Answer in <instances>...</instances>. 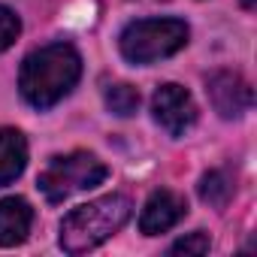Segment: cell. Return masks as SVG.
Here are the masks:
<instances>
[{
    "label": "cell",
    "instance_id": "9",
    "mask_svg": "<svg viewBox=\"0 0 257 257\" xmlns=\"http://www.w3.org/2000/svg\"><path fill=\"white\" fill-rule=\"evenodd\" d=\"M28 167V140L22 131L4 127L0 131V188L13 185Z\"/></svg>",
    "mask_w": 257,
    "mask_h": 257
},
{
    "label": "cell",
    "instance_id": "12",
    "mask_svg": "<svg viewBox=\"0 0 257 257\" xmlns=\"http://www.w3.org/2000/svg\"><path fill=\"white\" fill-rule=\"evenodd\" d=\"M22 34V22L10 7H0V55H4Z\"/></svg>",
    "mask_w": 257,
    "mask_h": 257
},
{
    "label": "cell",
    "instance_id": "13",
    "mask_svg": "<svg viewBox=\"0 0 257 257\" xmlns=\"http://www.w3.org/2000/svg\"><path fill=\"white\" fill-rule=\"evenodd\" d=\"M209 251V236L203 230L191 233V236H182L179 242H173L170 254H206Z\"/></svg>",
    "mask_w": 257,
    "mask_h": 257
},
{
    "label": "cell",
    "instance_id": "1",
    "mask_svg": "<svg viewBox=\"0 0 257 257\" xmlns=\"http://www.w3.org/2000/svg\"><path fill=\"white\" fill-rule=\"evenodd\" d=\"M82 76V58L70 43H52L31 52L19 73V91L34 109L61 103Z\"/></svg>",
    "mask_w": 257,
    "mask_h": 257
},
{
    "label": "cell",
    "instance_id": "6",
    "mask_svg": "<svg viewBox=\"0 0 257 257\" xmlns=\"http://www.w3.org/2000/svg\"><path fill=\"white\" fill-rule=\"evenodd\" d=\"M206 91H209V100L215 106V112L221 118H239L251 109L254 103V91L251 85L239 76V73H230V70H218L206 79Z\"/></svg>",
    "mask_w": 257,
    "mask_h": 257
},
{
    "label": "cell",
    "instance_id": "8",
    "mask_svg": "<svg viewBox=\"0 0 257 257\" xmlns=\"http://www.w3.org/2000/svg\"><path fill=\"white\" fill-rule=\"evenodd\" d=\"M31 227H34V209L28 200L22 197L0 200V245L4 248L22 245L31 236Z\"/></svg>",
    "mask_w": 257,
    "mask_h": 257
},
{
    "label": "cell",
    "instance_id": "3",
    "mask_svg": "<svg viewBox=\"0 0 257 257\" xmlns=\"http://www.w3.org/2000/svg\"><path fill=\"white\" fill-rule=\"evenodd\" d=\"M188 37L191 31L182 19H140L121 31L118 49L124 61L149 67V64H158L182 52L188 46Z\"/></svg>",
    "mask_w": 257,
    "mask_h": 257
},
{
    "label": "cell",
    "instance_id": "10",
    "mask_svg": "<svg viewBox=\"0 0 257 257\" xmlns=\"http://www.w3.org/2000/svg\"><path fill=\"white\" fill-rule=\"evenodd\" d=\"M230 194H233V182L227 179V173L212 170V173H206L200 179V197H203V203H209L215 209H224L227 200H230Z\"/></svg>",
    "mask_w": 257,
    "mask_h": 257
},
{
    "label": "cell",
    "instance_id": "5",
    "mask_svg": "<svg viewBox=\"0 0 257 257\" xmlns=\"http://www.w3.org/2000/svg\"><path fill=\"white\" fill-rule=\"evenodd\" d=\"M152 112H155V121L164 127L170 137H185L191 127L197 124V103L176 82H167V85H161L155 91Z\"/></svg>",
    "mask_w": 257,
    "mask_h": 257
},
{
    "label": "cell",
    "instance_id": "7",
    "mask_svg": "<svg viewBox=\"0 0 257 257\" xmlns=\"http://www.w3.org/2000/svg\"><path fill=\"white\" fill-rule=\"evenodd\" d=\"M185 212H188L185 197L176 194V191L161 188V191H155V194L146 200V206H143V212H140V230H143L146 236H161V233L173 230V227L185 218Z\"/></svg>",
    "mask_w": 257,
    "mask_h": 257
},
{
    "label": "cell",
    "instance_id": "11",
    "mask_svg": "<svg viewBox=\"0 0 257 257\" xmlns=\"http://www.w3.org/2000/svg\"><path fill=\"white\" fill-rule=\"evenodd\" d=\"M106 109L118 118H127V115H134L140 109V91L134 85H127V82H118V85H109L106 91Z\"/></svg>",
    "mask_w": 257,
    "mask_h": 257
},
{
    "label": "cell",
    "instance_id": "14",
    "mask_svg": "<svg viewBox=\"0 0 257 257\" xmlns=\"http://www.w3.org/2000/svg\"><path fill=\"white\" fill-rule=\"evenodd\" d=\"M242 4H245V7H254V0H242Z\"/></svg>",
    "mask_w": 257,
    "mask_h": 257
},
{
    "label": "cell",
    "instance_id": "4",
    "mask_svg": "<svg viewBox=\"0 0 257 257\" xmlns=\"http://www.w3.org/2000/svg\"><path fill=\"white\" fill-rule=\"evenodd\" d=\"M106 176H109V170L97 155L73 152V155H61V158L49 161V167L40 173V191L46 194L49 203H61L76 191L97 188Z\"/></svg>",
    "mask_w": 257,
    "mask_h": 257
},
{
    "label": "cell",
    "instance_id": "2",
    "mask_svg": "<svg viewBox=\"0 0 257 257\" xmlns=\"http://www.w3.org/2000/svg\"><path fill=\"white\" fill-rule=\"evenodd\" d=\"M134 212V203L127 194H106L91 203L76 206L61 221V248L67 254H85L115 236Z\"/></svg>",
    "mask_w": 257,
    "mask_h": 257
}]
</instances>
